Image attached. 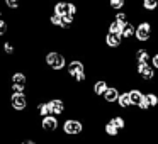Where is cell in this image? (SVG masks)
<instances>
[{
  "mask_svg": "<svg viewBox=\"0 0 158 144\" xmlns=\"http://www.w3.org/2000/svg\"><path fill=\"white\" fill-rule=\"evenodd\" d=\"M151 34H153V24L150 21H139L136 24V32H134V39L141 44L148 42L151 39Z\"/></svg>",
  "mask_w": 158,
  "mask_h": 144,
  "instance_id": "obj_1",
  "label": "cell"
},
{
  "mask_svg": "<svg viewBox=\"0 0 158 144\" xmlns=\"http://www.w3.org/2000/svg\"><path fill=\"white\" fill-rule=\"evenodd\" d=\"M136 73H138V76L141 78V82H143V83H151L155 80V76H156V71L151 68L150 63L136 65Z\"/></svg>",
  "mask_w": 158,
  "mask_h": 144,
  "instance_id": "obj_2",
  "label": "cell"
},
{
  "mask_svg": "<svg viewBox=\"0 0 158 144\" xmlns=\"http://www.w3.org/2000/svg\"><path fill=\"white\" fill-rule=\"evenodd\" d=\"M68 73L77 80V82H85V70H83V63L80 61H72L68 66Z\"/></svg>",
  "mask_w": 158,
  "mask_h": 144,
  "instance_id": "obj_3",
  "label": "cell"
},
{
  "mask_svg": "<svg viewBox=\"0 0 158 144\" xmlns=\"http://www.w3.org/2000/svg\"><path fill=\"white\" fill-rule=\"evenodd\" d=\"M83 129L82 122L80 120H73V119H68L65 124H63V130H65L66 134H70V136H75V134H80Z\"/></svg>",
  "mask_w": 158,
  "mask_h": 144,
  "instance_id": "obj_4",
  "label": "cell"
},
{
  "mask_svg": "<svg viewBox=\"0 0 158 144\" xmlns=\"http://www.w3.org/2000/svg\"><path fill=\"white\" fill-rule=\"evenodd\" d=\"M75 12H77V7L73 4L60 2V4H56V7H55V14L60 15V17H63V15H73Z\"/></svg>",
  "mask_w": 158,
  "mask_h": 144,
  "instance_id": "obj_5",
  "label": "cell"
},
{
  "mask_svg": "<svg viewBox=\"0 0 158 144\" xmlns=\"http://www.w3.org/2000/svg\"><path fill=\"white\" fill-rule=\"evenodd\" d=\"M46 63L55 70H61L63 66H65V58H63L61 54H58V53H49V54L46 56Z\"/></svg>",
  "mask_w": 158,
  "mask_h": 144,
  "instance_id": "obj_6",
  "label": "cell"
},
{
  "mask_svg": "<svg viewBox=\"0 0 158 144\" xmlns=\"http://www.w3.org/2000/svg\"><path fill=\"white\" fill-rule=\"evenodd\" d=\"M151 59V53L148 48H138L134 51V61L136 65H144V63H150Z\"/></svg>",
  "mask_w": 158,
  "mask_h": 144,
  "instance_id": "obj_7",
  "label": "cell"
},
{
  "mask_svg": "<svg viewBox=\"0 0 158 144\" xmlns=\"http://www.w3.org/2000/svg\"><path fill=\"white\" fill-rule=\"evenodd\" d=\"M127 95H129V100H131V105L133 107H138L141 102V98H143L144 92L139 88V86H134V88L127 90Z\"/></svg>",
  "mask_w": 158,
  "mask_h": 144,
  "instance_id": "obj_8",
  "label": "cell"
},
{
  "mask_svg": "<svg viewBox=\"0 0 158 144\" xmlns=\"http://www.w3.org/2000/svg\"><path fill=\"white\" fill-rule=\"evenodd\" d=\"M134 32H136V24H133V22H129V21H127L126 24H124L123 34H121L123 41H131V39L134 38Z\"/></svg>",
  "mask_w": 158,
  "mask_h": 144,
  "instance_id": "obj_9",
  "label": "cell"
},
{
  "mask_svg": "<svg viewBox=\"0 0 158 144\" xmlns=\"http://www.w3.org/2000/svg\"><path fill=\"white\" fill-rule=\"evenodd\" d=\"M119 95H121L119 88H116V86H109L107 92L104 93V100H106L107 103H116L117 98H119Z\"/></svg>",
  "mask_w": 158,
  "mask_h": 144,
  "instance_id": "obj_10",
  "label": "cell"
},
{
  "mask_svg": "<svg viewBox=\"0 0 158 144\" xmlns=\"http://www.w3.org/2000/svg\"><path fill=\"white\" fill-rule=\"evenodd\" d=\"M106 44L109 46V48H119L121 44H123V38L117 34H110V32H107L106 34Z\"/></svg>",
  "mask_w": 158,
  "mask_h": 144,
  "instance_id": "obj_11",
  "label": "cell"
},
{
  "mask_svg": "<svg viewBox=\"0 0 158 144\" xmlns=\"http://www.w3.org/2000/svg\"><path fill=\"white\" fill-rule=\"evenodd\" d=\"M56 127H58V120L55 115H48L43 119V129L44 130H56Z\"/></svg>",
  "mask_w": 158,
  "mask_h": 144,
  "instance_id": "obj_12",
  "label": "cell"
},
{
  "mask_svg": "<svg viewBox=\"0 0 158 144\" xmlns=\"http://www.w3.org/2000/svg\"><path fill=\"white\" fill-rule=\"evenodd\" d=\"M12 107H14L15 110H22L26 107V97L24 95H17V93H14L12 95Z\"/></svg>",
  "mask_w": 158,
  "mask_h": 144,
  "instance_id": "obj_13",
  "label": "cell"
},
{
  "mask_svg": "<svg viewBox=\"0 0 158 144\" xmlns=\"http://www.w3.org/2000/svg\"><path fill=\"white\" fill-rule=\"evenodd\" d=\"M117 105L121 107V109H124V110H127V109H131V100H129V95H127V92H121V95H119V98H117Z\"/></svg>",
  "mask_w": 158,
  "mask_h": 144,
  "instance_id": "obj_14",
  "label": "cell"
},
{
  "mask_svg": "<svg viewBox=\"0 0 158 144\" xmlns=\"http://www.w3.org/2000/svg\"><path fill=\"white\" fill-rule=\"evenodd\" d=\"M48 105H49L51 114H55V115H58V114H61L63 110H65V103H63L61 100H51Z\"/></svg>",
  "mask_w": 158,
  "mask_h": 144,
  "instance_id": "obj_15",
  "label": "cell"
},
{
  "mask_svg": "<svg viewBox=\"0 0 158 144\" xmlns=\"http://www.w3.org/2000/svg\"><path fill=\"white\" fill-rule=\"evenodd\" d=\"M107 88H109V85H107L106 80H99V82H95V85H94V93L104 97V93L107 92Z\"/></svg>",
  "mask_w": 158,
  "mask_h": 144,
  "instance_id": "obj_16",
  "label": "cell"
},
{
  "mask_svg": "<svg viewBox=\"0 0 158 144\" xmlns=\"http://www.w3.org/2000/svg\"><path fill=\"white\" fill-rule=\"evenodd\" d=\"M141 9L148 12H155L158 9V0H141Z\"/></svg>",
  "mask_w": 158,
  "mask_h": 144,
  "instance_id": "obj_17",
  "label": "cell"
},
{
  "mask_svg": "<svg viewBox=\"0 0 158 144\" xmlns=\"http://www.w3.org/2000/svg\"><path fill=\"white\" fill-rule=\"evenodd\" d=\"M123 29H124V24H121V22H117V21H112L109 24V32H110V34L121 36V34H123Z\"/></svg>",
  "mask_w": 158,
  "mask_h": 144,
  "instance_id": "obj_18",
  "label": "cell"
},
{
  "mask_svg": "<svg viewBox=\"0 0 158 144\" xmlns=\"http://www.w3.org/2000/svg\"><path fill=\"white\" fill-rule=\"evenodd\" d=\"M144 95H146V98H148L150 109H156V107H158V93H155V92H146Z\"/></svg>",
  "mask_w": 158,
  "mask_h": 144,
  "instance_id": "obj_19",
  "label": "cell"
},
{
  "mask_svg": "<svg viewBox=\"0 0 158 144\" xmlns=\"http://www.w3.org/2000/svg\"><path fill=\"white\" fill-rule=\"evenodd\" d=\"M110 122H112L119 130L126 129V119H124V117H121V115H114L112 119H110Z\"/></svg>",
  "mask_w": 158,
  "mask_h": 144,
  "instance_id": "obj_20",
  "label": "cell"
},
{
  "mask_svg": "<svg viewBox=\"0 0 158 144\" xmlns=\"http://www.w3.org/2000/svg\"><path fill=\"white\" fill-rule=\"evenodd\" d=\"M104 130H106L107 136H112V137H114V136H119V129H117V127L114 126V124L110 122V120L106 124V126H104Z\"/></svg>",
  "mask_w": 158,
  "mask_h": 144,
  "instance_id": "obj_21",
  "label": "cell"
},
{
  "mask_svg": "<svg viewBox=\"0 0 158 144\" xmlns=\"http://www.w3.org/2000/svg\"><path fill=\"white\" fill-rule=\"evenodd\" d=\"M12 82H14L15 86H22V88H24V85H26V76L22 75V73H15V75L12 76Z\"/></svg>",
  "mask_w": 158,
  "mask_h": 144,
  "instance_id": "obj_22",
  "label": "cell"
},
{
  "mask_svg": "<svg viewBox=\"0 0 158 144\" xmlns=\"http://www.w3.org/2000/svg\"><path fill=\"white\" fill-rule=\"evenodd\" d=\"M124 5H126L124 0H110V9H114L116 12H121L124 9Z\"/></svg>",
  "mask_w": 158,
  "mask_h": 144,
  "instance_id": "obj_23",
  "label": "cell"
},
{
  "mask_svg": "<svg viewBox=\"0 0 158 144\" xmlns=\"http://www.w3.org/2000/svg\"><path fill=\"white\" fill-rule=\"evenodd\" d=\"M114 21L121 22V24H126V22H127V14H126L124 10H121V12H116V15H114Z\"/></svg>",
  "mask_w": 158,
  "mask_h": 144,
  "instance_id": "obj_24",
  "label": "cell"
},
{
  "mask_svg": "<svg viewBox=\"0 0 158 144\" xmlns=\"http://www.w3.org/2000/svg\"><path fill=\"white\" fill-rule=\"evenodd\" d=\"M39 114H41L43 117L51 115V110H49V105H48V103H41V105H39Z\"/></svg>",
  "mask_w": 158,
  "mask_h": 144,
  "instance_id": "obj_25",
  "label": "cell"
},
{
  "mask_svg": "<svg viewBox=\"0 0 158 144\" xmlns=\"http://www.w3.org/2000/svg\"><path fill=\"white\" fill-rule=\"evenodd\" d=\"M150 65H151V68H153L155 71H158V51H156V53H153V54H151Z\"/></svg>",
  "mask_w": 158,
  "mask_h": 144,
  "instance_id": "obj_26",
  "label": "cell"
},
{
  "mask_svg": "<svg viewBox=\"0 0 158 144\" xmlns=\"http://www.w3.org/2000/svg\"><path fill=\"white\" fill-rule=\"evenodd\" d=\"M72 22H73V15H63L61 17V26H60V27H68Z\"/></svg>",
  "mask_w": 158,
  "mask_h": 144,
  "instance_id": "obj_27",
  "label": "cell"
},
{
  "mask_svg": "<svg viewBox=\"0 0 158 144\" xmlns=\"http://www.w3.org/2000/svg\"><path fill=\"white\" fill-rule=\"evenodd\" d=\"M51 22L53 24H56V26H61V17H60V15H51Z\"/></svg>",
  "mask_w": 158,
  "mask_h": 144,
  "instance_id": "obj_28",
  "label": "cell"
},
{
  "mask_svg": "<svg viewBox=\"0 0 158 144\" xmlns=\"http://www.w3.org/2000/svg\"><path fill=\"white\" fill-rule=\"evenodd\" d=\"M4 48H5V53H9V54H10V53L14 51V48H12V44H10V42H5V46H4Z\"/></svg>",
  "mask_w": 158,
  "mask_h": 144,
  "instance_id": "obj_29",
  "label": "cell"
},
{
  "mask_svg": "<svg viewBox=\"0 0 158 144\" xmlns=\"http://www.w3.org/2000/svg\"><path fill=\"white\" fill-rule=\"evenodd\" d=\"M7 5L9 7H12V9H17V2H15V0H7Z\"/></svg>",
  "mask_w": 158,
  "mask_h": 144,
  "instance_id": "obj_30",
  "label": "cell"
},
{
  "mask_svg": "<svg viewBox=\"0 0 158 144\" xmlns=\"http://www.w3.org/2000/svg\"><path fill=\"white\" fill-rule=\"evenodd\" d=\"M5 31H7V26H5V22H2V24H0V36L4 34Z\"/></svg>",
  "mask_w": 158,
  "mask_h": 144,
  "instance_id": "obj_31",
  "label": "cell"
},
{
  "mask_svg": "<svg viewBox=\"0 0 158 144\" xmlns=\"http://www.w3.org/2000/svg\"><path fill=\"white\" fill-rule=\"evenodd\" d=\"M22 144H34V142H32V141H24Z\"/></svg>",
  "mask_w": 158,
  "mask_h": 144,
  "instance_id": "obj_32",
  "label": "cell"
},
{
  "mask_svg": "<svg viewBox=\"0 0 158 144\" xmlns=\"http://www.w3.org/2000/svg\"><path fill=\"white\" fill-rule=\"evenodd\" d=\"M2 22H4V21H2V14H0V24H2Z\"/></svg>",
  "mask_w": 158,
  "mask_h": 144,
  "instance_id": "obj_33",
  "label": "cell"
}]
</instances>
